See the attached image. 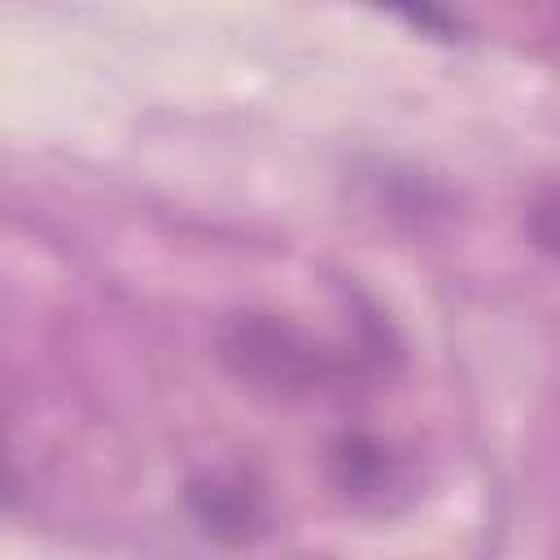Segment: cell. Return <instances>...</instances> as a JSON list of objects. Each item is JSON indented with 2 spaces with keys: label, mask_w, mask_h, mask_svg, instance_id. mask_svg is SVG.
<instances>
[{
  "label": "cell",
  "mask_w": 560,
  "mask_h": 560,
  "mask_svg": "<svg viewBox=\"0 0 560 560\" xmlns=\"http://www.w3.org/2000/svg\"><path fill=\"white\" fill-rule=\"evenodd\" d=\"M219 346L236 376L267 385V389H284V394H306V389L332 385L346 372V363L332 350H324L302 328L271 319V315L228 319Z\"/></svg>",
  "instance_id": "cell-1"
},
{
  "label": "cell",
  "mask_w": 560,
  "mask_h": 560,
  "mask_svg": "<svg viewBox=\"0 0 560 560\" xmlns=\"http://www.w3.org/2000/svg\"><path fill=\"white\" fill-rule=\"evenodd\" d=\"M332 486L359 508H385L402 490L398 455L372 433H341L328 451Z\"/></svg>",
  "instance_id": "cell-2"
},
{
  "label": "cell",
  "mask_w": 560,
  "mask_h": 560,
  "mask_svg": "<svg viewBox=\"0 0 560 560\" xmlns=\"http://www.w3.org/2000/svg\"><path fill=\"white\" fill-rule=\"evenodd\" d=\"M188 503H192L197 521L223 542H245L262 529V494L232 472H210V477L192 481Z\"/></svg>",
  "instance_id": "cell-3"
},
{
  "label": "cell",
  "mask_w": 560,
  "mask_h": 560,
  "mask_svg": "<svg viewBox=\"0 0 560 560\" xmlns=\"http://www.w3.org/2000/svg\"><path fill=\"white\" fill-rule=\"evenodd\" d=\"M529 236L542 254L560 258V179L529 201Z\"/></svg>",
  "instance_id": "cell-4"
}]
</instances>
